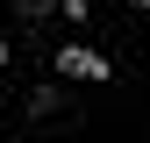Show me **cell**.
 Masks as SVG:
<instances>
[{
  "label": "cell",
  "instance_id": "obj_2",
  "mask_svg": "<svg viewBox=\"0 0 150 143\" xmlns=\"http://www.w3.org/2000/svg\"><path fill=\"white\" fill-rule=\"evenodd\" d=\"M136 7H150V0H136Z\"/></svg>",
  "mask_w": 150,
  "mask_h": 143
},
{
  "label": "cell",
  "instance_id": "obj_1",
  "mask_svg": "<svg viewBox=\"0 0 150 143\" xmlns=\"http://www.w3.org/2000/svg\"><path fill=\"white\" fill-rule=\"evenodd\" d=\"M57 72H64V79H115V64L93 57L86 43H64V50H57Z\"/></svg>",
  "mask_w": 150,
  "mask_h": 143
}]
</instances>
